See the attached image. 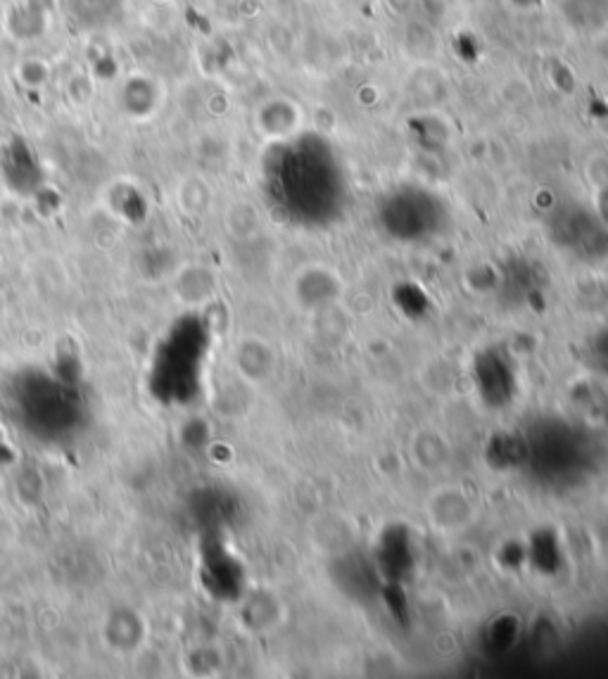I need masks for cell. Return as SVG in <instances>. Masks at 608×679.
<instances>
[{"mask_svg":"<svg viewBox=\"0 0 608 679\" xmlns=\"http://www.w3.org/2000/svg\"><path fill=\"white\" fill-rule=\"evenodd\" d=\"M304 110L288 95H273L257 110L259 132L273 140H288L302 132Z\"/></svg>","mask_w":608,"mask_h":679,"instance_id":"cell-1","label":"cell"}]
</instances>
